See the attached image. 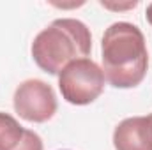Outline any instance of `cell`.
<instances>
[{"label": "cell", "mask_w": 152, "mask_h": 150, "mask_svg": "<svg viewBox=\"0 0 152 150\" xmlns=\"http://www.w3.org/2000/svg\"><path fill=\"white\" fill-rule=\"evenodd\" d=\"M101 60V69L112 87H138L149 69V51L143 32L129 21L112 23L103 34Z\"/></svg>", "instance_id": "1"}, {"label": "cell", "mask_w": 152, "mask_h": 150, "mask_svg": "<svg viewBox=\"0 0 152 150\" xmlns=\"http://www.w3.org/2000/svg\"><path fill=\"white\" fill-rule=\"evenodd\" d=\"M92 50L90 28L76 18L53 20L32 41L30 53L39 69L53 76L76 58H85Z\"/></svg>", "instance_id": "2"}, {"label": "cell", "mask_w": 152, "mask_h": 150, "mask_svg": "<svg viewBox=\"0 0 152 150\" xmlns=\"http://www.w3.org/2000/svg\"><path fill=\"white\" fill-rule=\"evenodd\" d=\"M104 73L88 57L69 62L58 73V88L69 104L87 106L94 103L104 90Z\"/></svg>", "instance_id": "3"}, {"label": "cell", "mask_w": 152, "mask_h": 150, "mask_svg": "<svg viewBox=\"0 0 152 150\" xmlns=\"http://www.w3.org/2000/svg\"><path fill=\"white\" fill-rule=\"evenodd\" d=\"M12 106L14 111L23 120L32 124H42L53 118L58 108V103L51 85L37 78H30L16 87Z\"/></svg>", "instance_id": "4"}, {"label": "cell", "mask_w": 152, "mask_h": 150, "mask_svg": "<svg viewBox=\"0 0 152 150\" xmlns=\"http://www.w3.org/2000/svg\"><path fill=\"white\" fill-rule=\"evenodd\" d=\"M115 150H152V113L129 117L113 131Z\"/></svg>", "instance_id": "5"}, {"label": "cell", "mask_w": 152, "mask_h": 150, "mask_svg": "<svg viewBox=\"0 0 152 150\" xmlns=\"http://www.w3.org/2000/svg\"><path fill=\"white\" fill-rule=\"evenodd\" d=\"M25 127L9 113L0 111V150H16L20 147Z\"/></svg>", "instance_id": "6"}, {"label": "cell", "mask_w": 152, "mask_h": 150, "mask_svg": "<svg viewBox=\"0 0 152 150\" xmlns=\"http://www.w3.org/2000/svg\"><path fill=\"white\" fill-rule=\"evenodd\" d=\"M16 150H42V140L37 133H34L32 129H27L20 147Z\"/></svg>", "instance_id": "7"}, {"label": "cell", "mask_w": 152, "mask_h": 150, "mask_svg": "<svg viewBox=\"0 0 152 150\" xmlns=\"http://www.w3.org/2000/svg\"><path fill=\"white\" fill-rule=\"evenodd\" d=\"M103 7H106V9H133V7H136L138 5V2H127V4H118V5H115V4H110V2H99Z\"/></svg>", "instance_id": "8"}, {"label": "cell", "mask_w": 152, "mask_h": 150, "mask_svg": "<svg viewBox=\"0 0 152 150\" xmlns=\"http://www.w3.org/2000/svg\"><path fill=\"white\" fill-rule=\"evenodd\" d=\"M145 16H147V21L151 23V27H152V2L147 5V11H145Z\"/></svg>", "instance_id": "9"}]
</instances>
